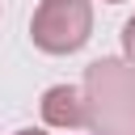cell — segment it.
I'll list each match as a JSON object with an SVG mask.
<instances>
[{"label": "cell", "mask_w": 135, "mask_h": 135, "mask_svg": "<svg viewBox=\"0 0 135 135\" xmlns=\"http://www.w3.org/2000/svg\"><path fill=\"white\" fill-rule=\"evenodd\" d=\"M42 118H46L51 127H84V122H89L84 93H80V89H68V84L46 89V97H42Z\"/></svg>", "instance_id": "obj_3"}, {"label": "cell", "mask_w": 135, "mask_h": 135, "mask_svg": "<svg viewBox=\"0 0 135 135\" xmlns=\"http://www.w3.org/2000/svg\"><path fill=\"white\" fill-rule=\"evenodd\" d=\"M84 105L101 135H135V68L97 59L84 76Z\"/></svg>", "instance_id": "obj_1"}, {"label": "cell", "mask_w": 135, "mask_h": 135, "mask_svg": "<svg viewBox=\"0 0 135 135\" xmlns=\"http://www.w3.org/2000/svg\"><path fill=\"white\" fill-rule=\"evenodd\" d=\"M122 51H127V59L135 63V17L122 25Z\"/></svg>", "instance_id": "obj_4"}, {"label": "cell", "mask_w": 135, "mask_h": 135, "mask_svg": "<svg viewBox=\"0 0 135 135\" xmlns=\"http://www.w3.org/2000/svg\"><path fill=\"white\" fill-rule=\"evenodd\" d=\"M110 4H118V0H110Z\"/></svg>", "instance_id": "obj_6"}, {"label": "cell", "mask_w": 135, "mask_h": 135, "mask_svg": "<svg viewBox=\"0 0 135 135\" xmlns=\"http://www.w3.org/2000/svg\"><path fill=\"white\" fill-rule=\"evenodd\" d=\"M89 30H93V8L89 0H42L34 21H30V34H34V46H42L46 55H72L89 42Z\"/></svg>", "instance_id": "obj_2"}, {"label": "cell", "mask_w": 135, "mask_h": 135, "mask_svg": "<svg viewBox=\"0 0 135 135\" xmlns=\"http://www.w3.org/2000/svg\"><path fill=\"white\" fill-rule=\"evenodd\" d=\"M17 135H42V131H17Z\"/></svg>", "instance_id": "obj_5"}]
</instances>
